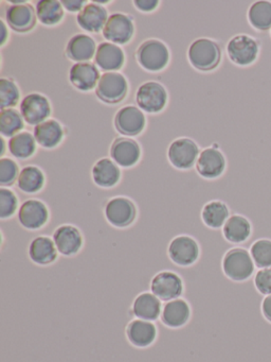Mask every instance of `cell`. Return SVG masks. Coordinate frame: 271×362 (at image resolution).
I'll return each mask as SVG.
<instances>
[{
  "mask_svg": "<svg viewBox=\"0 0 271 362\" xmlns=\"http://www.w3.org/2000/svg\"><path fill=\"white\" fill-rule=\"evenodd\" d=\"M222 271L229 279L233 281H246L255 274L256 269L248 249L233 245L222 258Z\"/></svg>",
  "mask_w": 271,
  "mask_h": 362,
  "instance_id": "1",
  "label": "cell"
},
{
  "mask_svg": "<svg viewBox=\"0 0 271 362\" xmlns=\"http://www.w3.org/2000/svg\"><path fill=\"white\" fill-rule=\"evenodd\" d=\"M106 221L119 230H124L135 223L138 218V207L131 198L114 196L103 205Z\"/></svg>",
  "mask_w": 271,
  "mask_h": 362,
  "instance_id": "2",
  "label": "cell"
},
{
  "mask_svg": "<svg viewBox=\"0 0 271 362\" xmlns=\"http://www.w3.org/2000/svg\"><path fill=\"white\" fill-rule=\"evenodd\" d=\"M188 57L191 65L195 69L201 71H211L222 61V49L213 40L198 39L191 44Z\"/></svg>",
  "mask_w": 271,
  "mask_h": 362,
  "instance_id": "3",
  "label": "cell"
},
{
  "mask_svg": "<svg viewBox=\"0 0 271 362\" xmlns=\"http://www.w3.org/2000/svg\"><path fill=\"white\" fill-rule=\"evenodd\" d=\"M260 52V42L248 35H235L227 45L229 59L237 66L247 67L254 64Z\"/></svg>",
  "mask_w": 271,
  "mask_h": 362,
  "instance_id": "4",
  "label": "cell"
},
{
  "mask_svg": "<svg viewBox=\"0 0 271 362\" xmlns=\"http://www.w3.org/2000/svg\"><path fill=\"white\" fill-rule=\"evenodd\" d=\"M17 220L19 226L29 232L42 230L50 220V209L40 199H27L19 206Z\"/></svg>",
  "mask_w": 271,
  "mask_h": 362,
  "instance_id": "5",
  "label": "cell"
},
{
  "mask_svg": "<svg viewBox=\"0 0 271 362\" xmlns=\"http://www.w3.org/2000/svg\"><path fill=\"white\" fill-rule=\"evenodd\" d=\"M136 58L145 71L156 73L162 71L169 64V52L162 42L148 40L139 46Z\"/></svg>",
  "mask_w": 271,
  "mask_h": 362,
  "instance_id": "6",
  "label": "cell"
},
{
  "mask_svg": "<svg viewBox=\"0 0 271 362\" xmlns=\"http://www.w3.org/2000/svg\"><path fill=\"white\" fill-rule=\"evenodd\" d=\"M167 253L173 264L186 268L198 262L200 257V247L196 239L193 237L188 235H179L169 243Z\"/></svg>",
  "mask_w": 271,
  "mask_h": 362,
  "instance_id": "7",
  "label": "cell"
},
{
  "mask_svg": "<svg viewBox=\"0 0 271 362\" xmlns=\"http://www.w3.org/2000/svg\"><path fill=\"white\" fill-rule=\"evenodd\" d=\"M150 291L162 303L182 298L184 291L183 281L174 271H162L155 275L150 281Z\"/></svg>",
  "mask_w": 271,
  "mask_h": 362,
  "instance_id": "8",
  "label": "cell"
},
{
  "mask_svg": "<svg viewBox=\"0 0 271 362\" xmlns=\"http://www.w3.org/2000/svg\"><path fill=\"white\" fill-rule=\"evenodd\" d=\"M128 84L122 74L105 73L100 78L95 88V95L100 100L108 105H116L126 97Z\"/></svg>",
  "mask_w": 271,
  "mask_h": 362,
  "instance_id": "9",
  "label": "cell"
},
{
  "mask_svg": "<svg viewBox=\"0 0 271 362\" xmlns=\"http://www.w3.org/2000/svg\"><path fill=\"white\" fill-rule=\"evenodd\" d=\"M59 255L72 257L78 255L84 247V236L73 224H61L52 234Z\"/></svg>",
  "mask_w": 271,
  "mask_h": 362,
  "instance_id": "10",
  "label": "cell"
},
{
  "mask_svg": "<svg viewBox=\"0 0 271 362\" xmlns=\"http://www.w3.org/2000/svg\"><path fill=\"white\" fill-rule=\"evenodd\" d=\"M199 148L190 139H179L174 141L167 150V158L174 168L188 170L194 167L199 156Z\"/></svg>",
  "mask_w": 271,
  "mask_h": 362,
  "instance_id": "11",
  "label": "cell"
},
{
  "mask_svg": "<svg viewBox=\"0 0 271 362\" xmlns=\"http://www.w3.org/2000/svg\"><path fill=\"white\" fill-rule=\"evenodd\" d=\"M136 100L138 107L146 113H159L167 105V93L158 82H145L138 90Z\"/></svg>",
  "mask_w": 271,
  "mask_h": 362,
  "instance_id": "12",
  "label": "cell"
},
{
  "mask_svg": "<svg viewBox=\"0 0 271 362\" xmlns=\"http://www.w3.org/2000/svg\"><path fill=\"white\" fill-rule=\"evenodd\" d=\"M227 160L217 148H207L199 154L196 171L205 180H217L226 173Z\"/></svg>",
  "mask_w": 271,
  "mask_h": 362,
  "instance_id": "13",
  "label": "cell"
},
{
  "mask_svg": "<svg viewBox=\"0 0 271 362\" xmlns=\"http://www.w3.org/2000/svg\"><path fill=\"white\" fill-rule=\"evenodd\" d=\"M12 247H14V245H12ZM23 249H27V254L30 260L37 266H51L59 257V253L56 247H55L54 241L50 236L34 237L30 240L28 247H23Z\"/></svg>",
  "mask_w": 271,
  "mask_h": 362,
  "instance_id": "14",
  "label": "cell"
},
{
  "mask_svg": "<svg viewBox=\"0 0 271 362\" xmlns=\"http://www.w3.org/2000/svg\"><path fill=\"white\" fill-rule=\"evenodd\" d=\"M135 33L131 16L123 13H114L108 18L103 29V37L112 43L125 45L131 41Z\"/></svg>",
  "mask_w": 271,
  "mask_h": 362,
  "instance_id": "15",
  "label": "cell"
},
{
  "mask_svg": "<svg viewBox=\"0 0 271 362\" xmlns=\"http://www.w3.org/2000/svg\"><path fill=\"white\" fill-rule=\"evenodd\" d=\"M20 114L28 124L38 126L51 115V105L46 97L34 93L27 95L21 101Z\"/></svg>",
  "mask_w": 271,
  "mask_h": 362,
  "instance_id": "16",
  "label": "cell"
},
{
  "mask_svg": "<svg viewBox=\"0 0 271 362\" xmlns=\"http://www.w3.org/2000/svg\"><path fill=\"white\" fill-rule=\"evenodd\" d=\"M114 128L121 134L137 136L145 128V116L138 107L127 105L114 116Z\"/></svg>",
  "mask_w": 271,
  "mask_h": 362,
  "instance_id": "17",
  "label": "cell"
},
{
  "mask_svg": "<svg viewBox=\"0 0 271 362\" xmlns=\"http://www.w3.org/2000/svg\"><path fill=\"white\" fill-rule=\"evenodd\" d=\"M112 160L122 168H131L139 163L141 149L139 144L127 137H118L110 147Z\"/></svg>",
  "mask_w": 271,
  "mask_h": 362,
  "instance_id": "18",
  "label": "cell"
},
{
  "mask_svg": "<svg viewBox=\"0 0 271 362\" xmlns=\"http://www.w3.org/2000/svg\"><path fill=\"white\" fill-rule=\"evenodd\" d=\"M36 12L29 4H16L6 12V20L12 30L18 33H29L36 26Z\"/></svg>",
  "mask_w": 271,
  "mask_h": 362,
  "instance_id": "19",
  "label": "cell"
},
{
  "mask_svg": "<svg viewBox=\"0 0 271 362\" xmlns=\"http://www.w3.org/2000/svg\"><path fill=\"white\" fill-rule=\"evenodd\" d=\"M222 236L233 245H245L252 236L251 222L245 216L234 214L227 220L222 228Z\"/></svg>",
  "mask_w": 271,
  "mask_h": 362,
  "instance_id": "20",
  "label": "cell"
},
{
  "mask_svg": "<svg viewBox=\"0 0 271 362\" xmlns=\"http://www.w3.org/2000/svg\"><path fill=\"white\" fill-rule=\"evenodd\" d=\"M192 309L183 298L163 303L160 321L169 328H180L190 321Z\"/></svg>",
  "mask_w": 271,
  "mask_h": 362,
  "instance_id": "21",
  "label": "cell"
},
{
  "mask_svg": "<svg viewBox=\"0 0 271 362\" xmlns=\"http://www.w3.org/2000/svg\"><path fill=\"white\" fill-rule=\"evenodd\" d=\"M91 179L97 187L112 189L120 183L122 173L114 160L101 158L91 168Z\"/></svg>",
  "mask_w": 271,
  "mask_h": 362,
  "instance_id": "22",
  "label": "cell"
},
{
  "mask_svg": "<svg viewBox=\"0 0 271 362\" xmlns=\"http://www.w3.org/2000/svg\"><path fill=\"white\" fill-rule=\"evenodd\" d=\"M163 303L150 291L142 292L131 305V315L135 319L156 322L160 320Z\"/></svg>",
  "mask_w": 271,
  "mask_h": 362,
  "instance_id": "23",
  "label": "cell"
},
{
  "mask_svg": "<svg viewBox=\"0 0 271 362\" xmlns=\"http://www.w3.org/2000/svg\"><path fill=\"white\" fill-rule=\"evenodd\" d=\"M157 336H158V329L155 322L133 319L127 325V339L133 346L139 349L150 346L156 341Z\"/></svg>",
  "mask_w": 271,
  "mask_h": 362,
  "instance_id": "24",
  "label": "cell"
},
{
  "mask_svg": "<svg viewBox=\"0 0 271 362\" xmlns=\"http://www.w3.org/2000/svg\"><path fill=\"white\" fill-rule=\"evenodd\" d=\"M100 71L92 63H76L70 69L69 80L74 88L82 92H90L99 83Z\"/></svg>",
  "mask_w": 271,
  "mask_h": 362,
  "instance_id": "25",
  "label": "cell"
},
{
  "mask_svg": "<svg viewBox=\"0 0 271 362\" xmlns=\"http://www.w3.org/2000/svg\"><path fill=\"white\" fill-rule=\"evenodd\" d=\"M76 21L83 30L97 33L105 27L108 14L103 6L95 3L87 4L84 9L78 12Z\"/></svg>",
  "mask_w": 271,
  "mask_h": 362,
  "instance_id": "26",
  "label": "cell"
},
{
  "mask_svg": "<svg viewBox=\"0 0 271 362\" xmlns=\"http://www.w3.org/2000/svg\"><path fill=\"white\" fill-rule=\"evenodd\" d=\"M95 61L100 69L108 73L120 71L125 62L124 52L114 44L102 43L97 48Z\"/></svg>",
  "mask_w": 271,
  "mask_h": 362,
  "instance_id": "27",
  "label": "cell"
},
{
  "mask_svg": "<svg viewBox=\"0 0 271 362\" xmlns=\"http://www.w3.org/2000/svg\"><path fill=\"white\" fill-rule=\"evenodd\" d=\"M47 177L40 167H23L17 180V187L25 194H37L46 187Z\"/></svg>",
  "mask_w": 271,
  "mask_h": 362,
  "instance_id": "28",
  "label": "cell"
},
{
  "mask_svg": "<svg viewBox=\"0 0 271 362\" xmlns=\"http://www.w3.org/2000/svg\"><path fill=\"white\" fill-rule=\"evenodd\" d=\"M95 42L88 35H76L69 40L66 54L74 62L83 63L91 60L95 56Z\"/></svg>",
  "mask_w": 271,
  "mask_h": 362,
  "instance_id": "29",
  "label": "cell"
},
{
  "mask_svg": "<svg viewBox=\"0 0 271 362\" xmlns=\"http://www.w3.org/2000/svg\"><path fill=\"white\" fill-rule=\"evenodd\" d=\"M34 137L38 145L46 149H52L63 141L64 130L56 120L49 119L35 127Z\"/></svg>",
  "mask_w": 271,
  "mask_h": 362,
  "instance_id": "30",
  "label": "cell"
},
{
  "mask_svg": "<svg viewBox=\"0 0 271 362\" xmlns=\"http://www.w3.org/2000/svg\"><path fill=\"white\" fill-rule=\"evenodd\" d=\"M230 216L228 205L219 200L210 201L201 211V220L211 230H222Z\"/></svg>",
  "mask_w": 271,
  "mask_h": 362,
  "instance_id": "31",
  "label": "cell"
},
{
  "mask_svg": "<svg viewBox=\"0 0 271 362\" xmlns=\"http://www.w3.org/2000/svg\"><path fill=\"white\" fill-rule=\"evenodd\" d=\"M247 16L252 28L260 33L271 31V1L260 0L252 4Z\"/></svg>",
  "mask_w": 271,
  "mask_h": 362,
  "instance_id": "32",
  "label": "cell"
},
{
  "mask_svg": "<svg viewBox=\"0 0 271 362\" xmlns=\"http://www.w3.org/2000/svg\"><path fill=\"white\" fill-rule=\"evenodd\" d=\"M8 151L18 160H27L36 152V139L31 133L20 132L8 141Z\"/></svg>",
  "mask_w": 271,
  "mask_h": 362,
  "instance_id": "33",
  "label": "cell"
},
{
  "mask_svg": "<svg viewBox=\"0 0 271 362\" xmlns=\"http://www.w3.org/2000/svg\"><path fill=\"white\" fill-rule=\"evenodd\" d=\"M36 16L46 26L59 24L64 18L63 5L56 0H40L36 5Z\"/></svg>",
  "mask_w": 271,
  "mask_h": 362,
  "instance_id": "34",
  "label": "cell"
},
{
  "mask_svg": "<svg viewBox=\"0 0 271 362\" xmlns=\"http://www.w3.org/2000/svg\"><path fill=\"white\" fill-rule=\"evenodd\" d=\"M23 120L21 114L16 110L6 109L0 112V132L4 136L13 137L18 134L23 129Z\"/></svg>",
  "mask_w": 271,
  "mask_h": 362,
  "instance_id": "35",
  "label": "cell"
},
{
  "mask_svg": "<svg viewBox=\"0 0 271 362\" xmlns=\"http://www.w3.org/2000/svg\"><path fill=\"white\" fill-rule=\"evenodd\" d=\"M256 269L271 267V239L262 238L254 241L249 247Z\"/></svg>",
  "mask_w": 271,
  "mask_h": 362,
  "instance_id": "36",
  "label": "cell"
},
{
  "mask_svg": "<svg viewBox=\"0 0 271 362\" xmlns=\"http://www.w3.org/2000/svg\"><path fill=\"white\" fill-rule=\"evenodd\" d=\"M20 99V93L14 81L1 78L0 79V105L1 110L15 107Z\"/></svg>",
  "mask_w": 271,
  "mask_h": 362,
  "instance_id": "37",
  "label": "cell"
},
{
  "mask_svg": "<svg viewBox=\"0 0 271 362\" xmlns=\"http://www.w3.org/2000/svg\"><path fill=\"white\" fill-rule=\"evenodd\" d=\"M18 197L12 189L0 188V219L8 220L14 217L18 209Z\"/></svg>",
  "mask_w": 271,
  "mask_h": 362,
  "instance_id": "38",
  "label": "cell"
},
{
  "mask_svg": "<svg viewBox=\"0 0 271 362\" xmlns=\"http://www.w3.org/2000/svg\"><path fill=\"white\" fill-rule=\"evenodd\" d=\"M19 166L11 158H2L0 160V185L1 187H11L18 180Z\"/></svg>",
  "mask_w": 271,
  "mask_h": 362,
  "instance_id": "39",
  "label": "cell"
},
{
  "mask_svg": "<svg viewBox=\"0 0 271 362\" xmlns=\"http://www.w3.org/2000/svg\"><path fill=\"white\" fill-rule=\"evenodd\" d=\"M253 283L256 290L263 296L271 294V267L260 269L253 276Z\"/></svg>",
  "mask_w": 271,
  "mask_h": 362,
  "instance_id": "40",
  "label": "cell"
},
{
  "mask_svg": "<svg viewBox=\"0 0 271 362\" xmlns=\"http://www.w3.org/2000/svg\"><path fill=\"white\" fill-rule=\"evenodd\" d=\"M61 3L63 7L70 12H80L86 6V1H83V0H72V1L71 0H63Z\"/></svg>",
  "mask_w": 271,
  "mask_h": 362,
  "instance_id": "41",
  "label": "cell"
},
{
  "mask_svg": "<svg viewBox=\"0 0 271 362\" xmlns=\"http://www.w3.org/2000/svg\"><path fill=\"white\" fill-rule=\"evenodd\" d=\"M133 5H135V7L139 9L140 11L150 12L154 11V10L158 7L159 1H156V0H150V1H146V0H144V1H138L137 0V1L133 3Z\"/></svg>",
  "mask_w": 271,
  "mask_h": 362,
  "instance_id": "42",
  "label": "cell"
},
{
  "mask_svg": "<svg viewBox=\"0 0 271 362\" xmlns=\"http://www.w3.org/2000/svg\"><path fill=\"white\" fill-rule=\"evenodd\" d=\"M263 315L271 323V294L266 296L262 302Z\"/></svg>",
  "mask_w": 271,
  "mask_h": 362,
  "instance_id": "43",
  "label": "cell"
},
{
  "mask_svg": "<svg viewBox=\"0 0 271 362\" xmlns=\"http://www.w3.org/2000/svg\"><path fill=\"white\" fill-rule=\"evenodd\" d=\"M0 25H1V41H0V44H1V46L4 45V43H6V37H8V31H6V25H4V23L0 22Z\"/></svg>",
  "mask_w": 271,
  "mask_h": 362,
  "instance_id": "44",
  "label": "cell"
},
{
  "mask_svg": "<svg viewBox=\"0 0 271 362\" xmlns=\"http://www.w3.org/2000/svg\"><path fill=\"white\" fill-rule=\"evenodd\" d=\"M270 37H271V33H270Z\"/></svg>",
  "mask_w": 271,
  "mask_h": 362,
  "instance_id": "45",
  "label": "cell"
}]
</instances>
